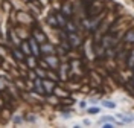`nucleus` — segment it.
Masks as SVG:
<instances>
[{"mask_svg":"<svg viewBox=\"0 0 134 128\" xmlns=\"http://www.w3.org/2000/svg\"><path fill=\"white\" fill-rule=\"evenodd\" d=\"M23 51L26 52V55H29V53H31V52H29V49H27V46H25V44H23Z\"/></svg>","mask_w":134,"mask_h":128,"instance_id":"4","label":"nucleus"},{"mask_svg":"<svg viewBox=\"0 0 134 128\" xmlns=\"http://www.w3.org/2000/svg\"><path fill=\"white\" fill-rule=\"evenodd\" d=\"M104 107H108V108H114V107H116V104H114V102H110V101H105V102H104Z\"/></svg>","mask_w":134,"mask_h":128,"instance_id":"1","label":"nucleus"},{"mask_svg":"<svg viewBox=\"0 0 134 128\" xmlns=\"http://www.w3.org/2000/svg\"><path fill=\"white\" fill-rule=\"evenodd\" d=\"M14 53H15V57H17V58H18V60H21V58H23V55H21V53H20V52H18V51H15V52H14Z\"/></svg>","mask_w":134,"mask_h":128,"instance_id":"3","label":"nucleus"},{"mask_svg":"<svg viewBox=\"0 0 134 128\" xmlns=\"http://www.w3.org/2000/svg\"><path fill=\"white\" fill-rule=\"evenodd\" d=\"M2 87H3V84H2V82H0V88H2Z\"/></svg>","mask_w":134,"mask_h":128,"instance_id":"7","label":"nucleus"},{"mask_svg":"<svg viewBox=\"0 0 134 128\" xmlns=\"http://www.w3.org/2000/svg\"><path fill=\"white\" fill-rule=\"evenodd\" d=\"M31 46H32L34 52H35V55H38V47H37V44H35V41H34V40H31Z\"/></svg>","mask_w":134,"mask_h":128,"instance_id":"2","label":"nucleus"},{"mask_svg":"<svg viewBox=\"0 0 134 128\" xmlns=\"http://www.w3.org/2000/svg\"><path fill=\"white\" fill-rule=\"evenodd\" d=\"M20 120H21V118H20V116H17V118H14V122H17V124H18Z\"/></svg>","mask_w":134,"mask_h":128,"instance_id":"6","label":"nucleus"},{"mask_svg":"<svg viewBox=\"0 0 134 128\" xmlns=\"http://www.w3.org/2000/svg\"><path fill=\"white\" fill-rule=\"evenodd\" d=\"M90 113H99V108H90Z\"/></svg>","mask_w":134,"mask_h":128,"instance_id":"5","label":"nucleus"}]
</instances>
